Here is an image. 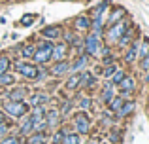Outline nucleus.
<instances>
[{
	"instance_id": "nucleus-1",
	"label": "nucleus",
	"mask_w": 149,
	"mask_h": 144,
	"mask_svg": "<svg viewBox=\"0 0 149 144\" xmlns=\"http://www.w3.org/2000/svg\"><path fill=\"white\" fill-rule=\"evenodd\" d=\"M29 112V104L25 100H4V114L10 118H23Z\"/></svg>"
},
{
	"instance_id": "nucleus-2",
	"label": "nucleus",
	"mask_w": 149,
	"mask_h": 144,
	"mask_svg": "<svg viewBox=\"0 0 149 144\" xmlns=\"http://www.w3.org/2000/svg\"><path fill=\"white\" fill-rule=\"evenodd\" d=\"M127 27H128V21H125V19L109 25L108 30H106V42H108V44H117V40L121 38V34L127 30Z\"/></svg>"
},
{
	"instance_id": "nucleus-3",
	"label": "nucleus",
	"mask_w": 149,
	"mask_h": 144,
	"mask_svg": "<svg viewBox=\"0 0 149 144\" xmlns=\"http://www.w3.org/2000/svg\"><path fill=\"white\" fill-rule=\"evenodd\" d=\"M102 34H96V32H91L87 34L85 38V53L87 55H95V57H100V49H102V40H100Z\"/></svg>"
},
{
	"instance_id": "nucleus-4",
	"label": "nucleus",
	"mask_w": 149,
	"mask_h": 144,
	"mask_svg": "<svg viewBox=\"0 0 149 144\" xmlns=\"http://www.w3.org/2000/svg\"><path fill=\"white\" fill-rule=\"evenodd\" d=\"M51 49H53V44L51 42H44V44L36 46V51H34L32 59L36 65H45L47 61H51Z\"/></svg>"
},
{
	"instance_id": "nucleus-5",
	"label": "nucleus",
	"mask_w": 149,
	"mask_h": 144,
	"mask_svg": "<svg viewBox=\"0 0 149 144\" xmlns=\"http://www.w3.org/2000/svg\"><path fill=\"white\" fill-rule=\"evenodd\" d=\"M74 129L77 131V135H87L89 129H91V122H89V116L85 114L83 110L79 112V114L74 116Z\"/></svg>"
},
{
	"instance_id": "nucleus-6",
	"label": "nucleus",
	"mask_w": 149,
	"mask_h": 144,
	"mask_svg": "<svg viewBox=\"0 0 149 144\" xmlns=\"http://www.w3.org/2000/svg\"><path fill=\"white\" fill-rule=\"evenodd\" d=\"M15 68H17V72L21 74V76L29 78V80H34L38 74V67L32 63H26V61H17L15 63Z\"/></svg>"
},
{
	"instance_id": "nucleus-7",
	"label": "nucleus",
	"mask_w": 149,
	"mask_h": 144,
	"mask_svg": "<svg viewBox=\"0 0 149 144\" xmlns=\"http://www.w3.org/2000/svg\"><path fill=\"white\" fill-rule=\"evenodd\" d=\"M87 65H89V55L87 53H79L70 63V72H83V70H87Z\"/></svg>"
},
{
	"instance_id": "nucleus-8",
	"label": "nucleus",
	"mask_w": 149,
	"mask_h": 144,
	"mask_svg": "<svg viewBox=\"0 0 149 144\" xmlns=\"http://www.w3.org/2000/svg\"><path fill=\"white\" fill-rule=\"evenodd\" d=\"M68 55V44L66 42H57V46H53L51 49V59L53 61H62Z\"/></svg>"
},
{
	"instance_id": "nucleus-9",
	"label": "nucleus",
	"mask_w": 149,
	"mask_h": 144,
	"mask_svg": "<svg viewBox=\"0 0 149 144\" xmlns=\"http://www.w3.org/2000/svg\"><path fill=\"white\" fill-rule=\"evenodd\" d=\"M58 123H61V112L57 108L45 112V125H47V129H57Z\"/></svg>"
},
{
	"instance_id": "nucleus-10",
	"label": "nucleus",
	"mask_w": 149,
	"mask_h": 144,
	"mask_svg": "<svg viewBox=\"0 0 149 144\" xmlns=\"http://www.w3.org/2000/svg\"><path fill=\"white\" fill-rule=\"evenodd\" d=\"M113 97H115V85H113L111 81H106V84L102 85V91H100V100L108 104Z\"/></svg>"
},
{
	"instance_id": "nucleus-11",
	"label": "nucleus",
	"mask_w": 149,
	"mask_h": 144,
	"mask_svg": "<svg viewBox=\"0 0 149 144\" xmlns=\"http://www.w3.org/2000/svg\"><path fill=\"white\" fill-rule=\"evenodd\" d=\"M140 42L142 40H132L127 48V53H125V61L127 63H134L138 59V48H140Z\"/></svg>"
},
{
	"instance_id": "nucleus-12",
	"label": "nucleus",
	"mask_w": 149,
	"mask_h": 144,
	"mask_svg": "<svg viewBox=\"0 0 149 144\" xmlns=\"http://www.w3.org/2000/svg\"><path fill=\"white\" fill-rule=\"evenodd\" d=\"M117 87H119V89H121V93L127 97V95H130V93L134 91L136 81H134V78H132V76H125L123 80L119 81V85H117Z\"/></svg>"
},
{
	"instance_id": "nucleus-13",
	"label": "nucleus",
	"mask_w": 149,
	"mask_h": 144,
	"mask_svg": "<svg viewBox=\"0 0 149 144\" xmlns=\"http://www.w3.org/2000/svg\"><path fill=\"white\" fill-rule=\"evenodd\" d=\"M42 36H44L45 40H58V38H62V29L57 27V25L45 27V29L42 30Z\"/></svg>"
},
{
	"instance_id": "nucleus-14",
	"label": "nucleus",
	"mask_w": 149,
	"mask_h": 144,
	"mask_svg": "<svg viewBox=\"0 0 149 144\" xmlns=\"http://www.w3.org/2000/svg\"><path fill=\"white\" fill-rule=\"evenodd\" d=\"M70 72V63L66 59H62V61H57V63H55V67L51 68V74H53V76H64V74H68Z\"/></svg>"
},
{
	"instance_id": "nucleus-15",
	"label": "nucleus",
	"mask_w": 149,
	"mask_h": 144,
	"mask_svg": "<svg viewBox=\"0 0 149 144\" xmlns=\"http://www.w3.org/2000/svg\"><path fill=\"white\" fill-rule=\"evenodd\" d=\"M8 100H25L26 99V87H11V91L6 95Z\"/></svg>"
},
{
	"instance_id": "nucleus-16",
	"label": "nucleus",
	"mask_w": 149,
	"mask_h": 144,
	"mask_svg": "<svg viewBox=\"0 0 149 144\" xmlns=\"http://www.w3.org/2000/svg\"><path fill=\"white\" fill-rule=\"evenodd\" d=\"M132 38H134V27H132V29L127 27V30H125V32L121 34V38L117 40V46H119V48H127V46L132 42Z\"/></svg>"
},
{
	"instance_id": "nucleus-17",
	"label": "nucleus",
	"mask_w": 149,
	"mask_h": 144,
	"mask_svg": "<svg viewBox=\"0 0 149 144\" xmlns=\"http://www.w3.org/2000/svg\"><path fill=\"white\" fill-rule=\"evenodd\" d=\"M47 100H49L47 93H40V91H38V93H34V95L30 97L26 104H29V106H42V104H45Z\"/></svg>"
},
{
	"instance_id": "nucleus-18",
	"label": "nucleus",
	"mask_w": 149,
	"mask_h": 144,
	"mask_svg": "<svg viewBox=\"0 0 149 144\" xmlns=\"http://www.w3.org/2000/svg\"><path fill=\"white\" fill-rule=\"evenodd\" d=\"M127 15V11H125V8H115V10L111 11V15H109V19L104 23V25H113V23H117V21H121V19Z\"/></svg>"
},
{
	"instance_id": "nucleus-19",
	"label": "nucleus",
	"mask_w": 149,
	"mask_h": 144,
	"mask_svg": "<svg viewBox=\"0 0 149 144\" xmlns=\"http://www.w3.org/2000/svg\"><path fill=\"white\" fill-rule=\"evenodd\" d=\"M76 29L83 30V32L91 30V17H87V15H79V17H76Z\"/></svg>"
},
{
	"instance_id": "nucleus-20",
	"label": "nucleus",
	"mask_w": 149,
	"mask_h": 144,
	"mask_svg": "<svg viewBox=\"0 0 149 144\" xmlns=\"http://www.w3.org/2000/svg\"><path fill=\"white\" fill-rule=\"evenodd\" d=\"M91 85H95V76L87 70L79 72V87H91Z\"/></svg>"
},
{
	"instance_id": "nucleus-21",
	"label": "nucleus",
	"mask_w": 149,
	"mask_h": 144,
	"mask_svg": "<svg viewBox=\"0 0 149 144\" xmlns=\"http://www.w3.org/2000/svg\"><path fill=\"white\" fill-rule=\"evenodd\" d=\"M32 133V119H30V116H23V122L21 125H19V135H23V137H26V135Z\"/></svg>"
},
{
	"instance_id": "nucleus-22",
	"label": "nucleus",
	"mask_w": 149,
	"mask_h": 144,
	"mask_svg": "<svg viewBox=\"0 0 149 144\" xmlns=\"http://www.w3.org/2000/svg\"><path fill=\"white\" fill-rule=\"evenodd\" d=\"M134 108H136L134 100H125V103L121 104V108L117 110V116H121V118H125V116L132 114V112H134Z\"/></svg>"
},
{
	"instance_id": "nucleus-23",
	"label": "nucleus",
	"mask_w": 149,
	"mask_h": 144,
	"mask_svg": "<svg viewBox=\"0 0 149 144\" xmlns=\"http://www.w3.org/2000/svg\"><path fill=\"white\" fill-rule=\"evenodd\" d=\"M79 87V72H72V76L66 80V89L74 91V89Z\"/></svg>"
},
{
	"instance_id": "nucleus-24",
	"label": "nucleus",
	"mask_w": 149,
	"mask_h": 144,
	"mask_svg": "<svg viewBox=\"0 0 149 144\" xmlns=\"http://www.w3.org/2000/svg\"><path fill=\"white\" fill-rule=\"evenodd\" d=\"M11 84H15V76L10 70L0 74V85H2V87H8V85H11Z\"/></svg>"
},
{
	"instance_id": "nucleus-25",
	"label": "nucleus",
	"mask_w": 149,
	"mask_h": 144,
	"mask_svg": "<svg viewBox=\"0 0 149 144\" xmlns=\"http://www.w3.org/2000/svg\"><path fill=\"white\" fill-rule=\"evenodd\" d=\"M26 144H45L44 133H30L29 138H26Z\"/></svg>"
},
{
	"instance_id": "nucleus-26",
	"label": "nucleus",
	"mask_w": 149,
	"mask_h": 144,
	"mask_svg": "<svg viewBox=\"0 0 149 144\" xmlns=\"http://www.w3.org/2000/svg\"><path fill=\"white\" fill-rule=\"evenodd\" d=\"M21 57L23 59H32V55H34V51H36V46H32V44H26V46H23L21 49Z\"/></svg>"
},
{
	"instance_id": "nucleus-27",
	"label": "nucleus",
	"mask_w": 149,
	"mask_h": 144,
	"mask_svg": "<svg viewBox=\"0 0 149 144\" xmlns=\"http://www.w3.org/2000/svg\"><path fill=\"white\" fill-rule=\"evenodd\" d=\"M61 144H81V138L77 133H66Z\"/></svg>"
},
{
	"instance_id": "nucleus-28",
	"label": "nucleus",
	"mask_w": 149,
	"mask_h": 144,
	"mask_svg": "<svg viewBox=\"0 0 149 144\" xmlns=\"http://www.w3.org/2000/svg\"><path fill=\"white\" fill-rule=\"evenodd\" d=\"M125 100H127V99H123V97H113V99H111V100L108 103L109 110H111V112H117V110L121 108V104L125 103Z\"/></svg>"
},
{
	"instance_id": "nucleus-29",
	"label": "nucleus",
	"mask_w": 149,
	"mask_h": 144,
	"mask_svg": "<svg viewBox=\"0 0 149 144\" xmlns=\"http://www.w3.org/2000/svg\"><path fill=\"white\" fill-rule=\"evenodd\" d=\"M108 11V2H102V4H98V6L95 8V11H93V17L91 19H95V17H104V13Z\"/></svg>"
},
{
	"instance_id": "nucleus-30",
	"label": "nucleus",
	"mask_w": 149,
	"mask_h": 144,
	"mask_svg": "<svg viewBox=\"0 0 149 144\" xmlns=\"http://www.w3.org/2000/svg\"><path fill=\"white\" fill-rule=\"evenodd\" d=\"M117 70H119V67H117L115 63H111V65H106L104 67V72H102V76L104 78H109V76H113Z\"/></svg>"
},
{
	"instance_id": "nucleus-31",
	"label": "nucleus",
	"mask_w": 149,
	"mask_h": 144,
	"mask_svg": "<svg viewBox=\"0 0 149 144\" xmlns=\"http://www.w3.org/2000/svg\"><path fill=\"white\" fill-rule=\"evenodd\" d=\"M10 67H11L10 59H8V57H0V74L8 72V68H10Z\"/></svg>"
},
{
	"instance_id": "nucleus-32",
	"label": "nucleus",
	"mask_w": 149,
	"mask_h": 144,
	"mask_svg": "<svg viewBox=\"0 0 149 144\" xmlns=\"http://www.w3.org/2000/svg\"><path fill=\"white\" fill-rule=\"evenodd\" d=\"M125 76H127V74H125V72H123V70L119 68V70H117V72H115V74L111 76V84H113V85H119V81L123 80Z\"/></svg>"
},
{
	"instance_id": "nucleus-33",
	"label": "nucleus",
	"mask_w": 149,
	"mask_h": 144,
	"mask_svg": "<svg viewBox=\"0 0 149 144\" xmlns=\"http://www.w3.org/2000/svg\"><path fill=\"white\" fill-rule=\"evenodd\" d=\"M64 135H66V131H57V133L53 135V138H51V142L53 144H61L62 138H64Z\"/></svg>"
},
{
	"instance_id": "nucleus-34",
	"label": "nucleus",
	"mask_w": 149,
	"mask_h": 144,
	"mask_svg": "<svg viewBox=\"0 0 149 144\" xmlns=\"http://www.w3.org/2000/svg\"><path fill=\"white\" fill-rule=\"evenodd\" d=\"M79 108L81 110H89V108H91V99H89V97H81V100H79Z\"/></svg>"
},
{
	"instance_id": "nucleus-35",
	"label": "nucleus",
	"mask_w": 149,
	"mask_h": 144,
	"mask_svg": "<svg viewBox=\"0 0 149 144\" xmlns=\"http://www.w3.org/2000/svg\"><path fill=\"white\" fill-rule=\"evenodd\" d=\"M8 133H10V125H8L6 122L0 123V140H2L4 137H8Z\"/></svg>"
},
{
	"instance_id": "nucleus-36",
	"label": "nucleus",
	"mask_w": 149,
	"mask_h": 144,
	"mask_svg": "<svg viewBox=\"0 0 149 144\" xmlns=\"http://www.w3.org/2000/svg\"><path fill=\"white\" fill-rule=\"evenodd\" d=\"M0 144H19V138L17 137H4Z\"/></svg>"
},
{
	"instance_id": "nucleus-37",
	"label": "nucleus",
	"mask_w": 149,
	"mask_h": 144,
	"mask_svg": "<svg viewBox=\"0 0 149 144\" xmlns=\"http://www.w3.org/2000/svg\"><path fill=\"white\" fill-rule=\"evenodd\" d=\"M32 21H34V15H25V17L21 19V25L23 27H30V25H32Z\"/></svg>"
},
{
	"instance_id": "nucleus-38",
	"label": "nucleus",
	"mask_w": 149,
	"mask_h": 144,
	"mask_svg": "<svg viewBox=\"0 0 149 144\" xmlns=\"http://www.w3.org/2000/svg\"><path fill=\"white\" fill-rule=\"evenodd\" d=\"M140 61H142V70H149V51H147V55L146 57H143V59H140Z\"/></svg>"
},
{
	"instance_id": "nucleus-39",
	"label": "nucleus",
	"mask_w": 149,
	"mask_h": 144,
	"mask_svg": "<svg viewBox=\"0 0 149 144\" xmlns=\"http://www.w3.org/2000/svg\"><path fill=\"white\" fill-rule=\"evenodd\" d=\"M72 108V100H66L64 103V106H62V110H58L61 114H68V110Z\"/></svg>"
},
{
	"instance_id": "nucleus-40",
	"label": "nucleus",
	"mask_w": 149,
	"mask_h": 144,
	"mask_svg": "<svg viewBox=\"0 0 149 144\" xmlns=\"http://www.w3.org/2000/svg\"><path fill=\"white\" fill-rule=\"evenodd\" d=\"M117 140H119V135L113 131V133H111V142H117Z\"/></svg>"
},
{
	"instance_id": "nucleus-41",
	"label": "nucleus",
	"mask_w": 149,
	"mask_h": 144,
	"mask_svg": "<svg viewBox=\"0 0 149 144\" xmlns=\"http://www.w3.org/2000/svg\"><path fill=\"white\" fill-rule=\"evenodd\" d=\"M4 118H6V116H4V112H2V110H0V123H2V122H4Z\"/></svg>"
},
{
	"instance_id": "nucleus-42",
	"label": "nucleus",
	"mask_w": 149,
	"mask_h": 144,
	"mask_svg": "<svg viewBox=\"0 0 149 144\" xmlns=\"http://www.w3.org/2000/svg\"><path fill=\"white\" fill-rule=\"evenodd\" d=\"M146 81H149V70L146 72Z\"/></svg>"
}]
</instances>
